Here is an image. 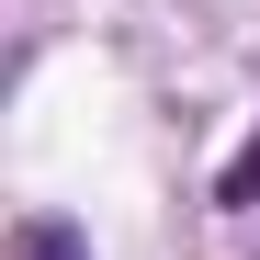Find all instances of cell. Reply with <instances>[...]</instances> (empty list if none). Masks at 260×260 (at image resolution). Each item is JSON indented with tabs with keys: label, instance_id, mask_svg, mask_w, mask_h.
<instances>
[{
	"label": "cell",
	"instance_id": "obj_1",
	"mask_svg": "<svg viewBox=\"0 0 260 260\" xmlns=\"http://www.w3.org/2000/svg\"><path fill=\"white\" fill-rule=\"evenodd\" d=\"M12 260H91V238H79L68 215H34V226L12 238Z\"/></svg>",
	"mask_w": 260,
	"mask_h": 260
},
{
	"label": "cell",
	"instance_id": "obj_2",
	"mask_svg": "<svg viewBox=\"0 0 260 260\" xmlns=\"http://www.w3.org/2000/svg\"><path fill=\"white\" fill-rule=\"evenodd\" d=\"M215 204H226V215H260V136L226 158V181H215Z\"/></svg>",
	"mask_w": 260,
	"mask_h": 260
}]
</instances>
